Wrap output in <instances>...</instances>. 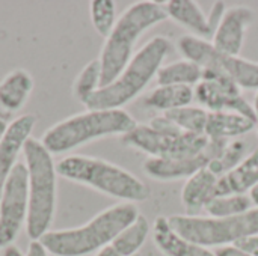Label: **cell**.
<instances>
[{
	"instance_id": "obj_1",
	"label": "cell",
	"mask_w": 258,
	"mask_h": 256,
	"mask_svg": "<svg viewBox=\"0 0 258 256\" xmlns=\"http://www.w3.org/2000/svg\"><path fill=\"white\" fill-rule=\"evenodd\" d=\"M136 204L118 202L82 226L50 231L39 241L51 256H86L110 246L116 235L138 216Z\"/></svg>"
},
{
	"instance_id": "obj_2",
	"label": "cell",
	"mask_w": 258,
	"mask_h": 256,
	"mask_svg": "<svg viewBox=\"0 0 258 256\" xmlns=\"http://www.w3.org/2000/svg\"><path fill=\"white\" fill-rule=\"evenodd\" d=\"M27 170V220L26 234L30 241H39L54 220L57 205V170L53 154L39 139L30 137L23 149Z\"/></svg>"
},
{
	"instance_id": "obj_3",
	"label": "cell",
	"mask_w": 258,
	"mask_h": 256,
	"mask_svg": "<svg viewBox=\"0 0 258 256\" xmlns=\"http://www.w3.org/2000/svg\"><path fill=\"white\" fill-rule=\"evenodd\" d=\"M57 175L121 202H144L151 196L148 186L127 169L103 158L71 154L56 163Z\"/></svg>"
},
{
	"instance_id": "obj_4",
	"label": "cell",
	"mask_w": 258,
	"mask_h": 256,
	"mask_svg": "<svg viewBox=\"0 0 258 256\" xmlns=\"http://www.w3.org/2000/svg\"><path fill=\"white\" fill-rule=\"evenodd\" d=\"M165 20H168L165 5L150 0L133 3L118 17L98 57L101 63V88L110 84L128 65L139 38Z\"/></svg>"
},
{
	"instance_id": "obj_5",
	"label": "cell",
	"mask_w": 258,
	"mask_h": 256,
	"mask_svg": "<svg viewBox=\"0 0 258 256\" xmlns=\"http://www.w3.org/2000/svg\"><path fill=\"white\" fill-rule=\"evenodd\" d=\"M169 50L171 41L166 36L151 38L110 84L100 88L83 104L86 110H116L133 101L157 75Z\"/></svg>"
},
{
	"instance_id": "obj_6",
	"label": "cell",
	"mask_w": 258,
	"mask_h": 256,
	"mask_svg": "<svg viewBox=\"0 0 258 256\" xmlns=\"http://www.w3.org/2000/svg\"><path fill=\"white\" fill-rule=\"evenodd\" d=\"M138 122L124 109L85 110L51 125L39 139L53 155L71 152L94 140L109 136H124Z\"/></svg>"
},
{
	"instance_id": "obj_7",
	"label": "cell",
	"mask_w": 258,
	"mask_h": 256,
	"mask_svg": "<svg viewBox=\"0 0 258 256\" xmlns=\"http://www.w3.org/2000/svg\"><path fill=\"white\" fill-rule=\"evenodd\" d=\"M127 148L147 154L150 158H192L200 155L209 145L201 134L181 131L165 115L151 119L150 124H138L132 131L121 136Z\"/></svg>"
},
{
	"instance_id": "obj_8",
	"label": "cell",
	"mask_w": 258,
	"mask_h": 256,
	"mask_svg": "<svg viewBox=\"0 0 258 256\" xmlns=\"http://www.w3.org/2000/svg\"><path fill=\"white\" fill-rule=\"evenodd\" d=\"M168 220L171 228L183 238L207 249L234 246L245 238L258 235V208L231 217L177 214L168 217Z\"/></svg>"
},
{
	"instance_id": "obj_9",
	"label": "cell",
	"mask_w": 258,
	"mask_h": 256,
	"mask_svg": "<svg viewBox=\"0 0 258 256\" xmlns=\"http://www.w3.org/2000/svg\"><path fill=\"white\" fill-rule=\"evenodd\" d=\"M177 48L184 59L195 62L203 69L221 72L230 77L242 89L258 91V62L225 54L216 50L207 39L194 35H183L177 41Z\"/></svg>"
},
{
	"instance_id": "obj_10",
	"label": "cell",
	"mask_w": 258,
	"mask_h": 256,
	"mask_svg": "<svg viewBox=\"0 0 258 256\" xmlns=\"http://www.w3.org/2000/svg\"><path fill=\"white\" fill-rule=\"evenodd\" d=\"M27 220V170L23 161L11 172L0 195V252L14 244Z\"/></svg>"
},
{
	"instance_id": "obj_11",
	"label": "cell",
	"mask_w": 258,
	"mask_h": 256,
	"mask_svg": "<svg viewBox=\"0 0 258 256\" xmlns=\"http://www.w3.org/2000/svg\"><path fill=\"white\" fill-rule=\"evenodd\" d=\"M201 81L194 88L195 101L209 112H236L255 121L254 107L242 94V88L230 77L203 69Z\"/></svg>"
},
{
	"instance_id": "obj_12",
	"label": "cell",
	"mask_w": 258,
	"mask_h": 256,
	"mask_svg": "<svg viewBox=\"0 0 258 256\" xmlns=\"http://www.w3.org/2000/svg\"><path fill=\"white\" fill-rule=\"evenodd\" d=\"M227 140H209L207 148L197 157L192 158H148L144 161V172L157 181H172V180H183L190 178L201 169L207 167L210 161H213L224 146Z\"/></svg>"
},
{
	"instance_id": "obj_13",
	"label": "cell",
	"mask_w": 258,
	"mask_h": 256,
	"mask_svg": "<svg viewBox=\"0 0 258 256\" xmlns=\"http://www.w3.org/2000/svg\"><path fill=\"white\" fill-rule=\"evenodd\" d=\"M254 21V11L248 6H234L225 11L213 36L212 45L230 56H240L245 36Z\"/></svg>"
},
{
	"instance_id": "obj_14",
	"label": "cell",
	"mask_w": 258,
	"mask_h": 256,
	"mask_svg": "<svg viewBox=\"0 0 258 256\" xmlns=\"http://www.w3.org/2000/svg\"><path fill=\"white\" fill-rule=\"evenodd\" d=\"M36 122L38 118L35 115L26 113L14 118V121L9 124L3 140L0 142V195L11 172L18 164V155L23 152L27 140L32 137Z\"/></svg>"
},
{
	"instance_id": "obj_15",
	"label": "cell",
	"mask_w": 258,
	"mask_h": 256,
	"mask_svg": "<svg viewBox=\"0 0 258 256\" xmlns=\"http://www.w3.org/2000/svg\"><path fill=\"white\" fill-rule=\"evenodd\" d=\"M35 88L33 77L23 68H15L0 80V116L14 121L12 116L23 109Z\"/></svg>"
},
{
	"instance_id": "obj_16",
	"label": "cell",
	"mask_w": 258,
	"mask_h": 256,
	"mask_svg": "<svg viewBox=\"0 0 258 256\" xmlns=\"http://www.w3.org/2000/svg\"><path fill=\"white\" fill-rule=\"evenodd\" d=\"M151 234L154 244L165 256H216L210 249L195 244L177 234L171 228L168 217H157L153 223Z\"/></svg>"
},
{
	"instance_id": "obj_17",
	"label": "cell",
	"mask_w": 258,
	"mask_h": 256,
	"mask_svg": "<svg viewBox=\"0 0 258 256\" xmlns=\"http://www.w3.org/2000/svg\"><path fill=\"white\" fill-rule=\"evenodd\" d=\"M219 177L204 167L190 177L181 190V204L187 216H200L209 202L216 198V186Z\"/></svg>"
},
{
	"instance_id": "obj_18",
	"label": "cell",
	"mask_w": 258,
	"mask_h": 256,
	"mask_svg": "<svg viewBox=\"0 0 258 256\" xmlns=\"http://www.w3.org/2000/svg\"><path fill=\"white\" fill-rule=\"evenodd\" d=\"M258 184V149L248 154L234 169L219 177L216 196L248 195Z\"/></svg>"
},
{
	"instance_id": "obj_19",
	"label": "cell",
	"mask_w": 258,
	"mask_h": 256,
	"mask_svg": "<svg viewBox=\"0 0 258 256\" xmlns=\"http://www.w3.org/2000/svg\"><path fill=\"white\" fill-rule=\"evenodd\" d=\"M255 128V121L236 112H209L204 136L209 140H227L248 134Z\"/></svg>"
},
{
	"instance_id": "obj_20",
	"label": "cell",
	"mask_w": 258,
	"mask_h": 256,
	"mask_svg": "<svg viewBox=\"0 0 258 256\" xmlns=\"http://www.w3.org/2000/svg\"><path fill=\"white\" fill-rule=\"evenodd\" d=\"M168 18H172L175 23L190 30L194 36L207 38L213 35L209 15L204 14L201 6L192 0H169L165 5Z\"/></svg>"
},
{
	"instance_id": "obj_21",
	"label": "cell",
	"mask_w": 258,
	"mask_h": 256,
	"mask_svg": "<svg viewBox=\"0 0 258 256\" xmlns=\"http://www.w3.org/2000/svg\"><path fill=\"white\" fill-rule=\"evenodd\" d=\"M194 101L195 92L190 86H157L144 98V106L166 113L190 106Z\"/></svg>"
},
{
	"instance_id": "obj_22",
	"label": "cell",
	"mask_w": 258,
	"mask_h": 256,
	"mask_svg": "<svg viewBox=\"0 0 258 256\" xmlns=\"http://www.w3.org/2000/svg\"><path fill=\"white\" fill-rule=\"evenodd\" d=\"M203 68L189 59L162 65L156 80L159 86H190L195 88L203 78Z\"/></svg>"
},
{
	"instance_id": "obj_23",
	"label": "cell",
	"mask_w": 258,
	"mask_h": 256,
	"mask_svg": "<svg viewBox=\"0 0 258 256\" xmlns=\"http://www.w3.org/2000/svg\"><path fill=\"white\" fill-rule=\"evenodd\" d=\"M151 232L150 222L145 216L139 214L128 226H125L110 244L119 256L139 255L141 247L145 244Z\"/></svg>"
},
{
	"instance_id": "obj_24",
	"label": "cell",
	"mask_w": 258,
	"mask_h": 256,
	"mask_svg": "<svg viewBox=\"0 0 258 256\" xmlns=\"http://www.w3.org/2000/svg\"><path fill=\"white\" fill-rule=\"evenodd\" d=\"M163 115L175 127H178L181 131L204 136L207 118H209V110H206L204 107L190 104V106H186V107H180V109L166 112Z\"/></svg>"
},
{
	"instance_id": "obj_25",
	"label": "cell",
	"mask_w": 258,
	"mask_h": 256,
	"mask_svg": "<svg viewBox=\"0 0 258 256\" xmlns=\"http://www.w3.org/2000/svg\"><path fill=\"white\" fill-rule=\"evenodd\" d=\"M101 88V63L98 59L88 62L83 69L77 74L71 92L73 97L85 104L98 89Z\"/></svg>"
},
{
	"instance_id": "obj_26",
	"label": "cell",
	"mask_w": 258,
	"mask_h": 256,
	"mask_svg": "<svg viewBox=\"0 0 258 256\" xmlns=\"http://www.w3.org/2000/svg\"><path fill=\"white\" fill-rule=\"evenodd\" d=\"M254 208L248 195H225L216 196L206 207L209 217H231L240 216Z\"/></svg>"
},
{
	"instance_id": "obj_27",
	"label": "cell",
	"mask_w": 258,
	"mask_h": 256,
	"mask_svg": "<svg viewBox=\"0 0 258 256\" xmlns=\"http://www.w3.org/2000/svg\"><path fill=\"white\" fill-rule=\"evenodd\" d=\"M248 151V143L243 140H230L221 151V154L209 163L207 169H210L216 177H222L231 169H234L245 157Z\"/></svg>"
},
{
	"instance_id": "obj_28",
	"label": "cell",
	"mask_w": 258,
	"mask_h": 256,
	"mask_svg": "<svg viewBox=\"0 0 258 256\" xmlns=\"http://www.w3.org/2000/svg\"><path fill=\"white\" fill-rule=\"evenodd\" d=\"M89 15L94 29L103 38H107L116 23V6L112 0H92L89 3Z\"/></svg>"
},
{
	"instance_id": "obj_29",
	"label": "cell",
	"mask_w": 258,
	"mask_h": 256,
	"mask_svg": "<svg viewBox=\"0 0 258 256\" xmlns=\"http://www.w3.org/2000/svg\"><path fill=\"white\" fill-rule=\"evenodd\" d=\"M216 256H254L249 252L243 250L239 246H225V247H219L216 252Z\"/></svg>"
},
{
	"instance_id": "obj_30",
	"label": "cell",
	"mask_w": 258,
	"mask_h": 256,
	"mask_svg": "<svg viewBox=\"0 0 258 256\" xmlns=\"http://www.w3.org/2000/svg\"><path fill=\"white\" fill-rule=\"evenodd\" d=\"M234 246L242 247L243 250L249 252L251 255L258 256V235H255V237H249V238H245V240L239 241V243L234 244Z\"/></svg>"
},
{
	"instance_id": "obj_31",
	"label": "cell",
	"mask_w": 258,
	"mask_h": 256,
	"mask_svg": "<svg viewBox=\"0 0 258 256\" xmlns=\"http://www.w3.org/2000/svg\"><path fill=\"white\" fill-rule=\"evenodd\" d=\"M26 256H50L48 252L44 249V246L41 244V241H30Z\"/></svg>"
},
{
	"instance_id": "obj_32",
	"label": "cell",
	"mask_w": 258,
	"mask_h": 256,
	"mask_svg": "<svg viewBox=\"0 0 258 256\" xmlns=\"http://www.w3.org/2000/svg\"><path fill=\"white\" fill-rule=\"evenodd\" d=\"M0 256H26L23 255V252L17 247V246H9V247H6V249H3L2 252H0Z\"/></svg>"
},
{
	"instance_id": "obj_33",
	"label": "cell",
	"mask_w": 258,
	"mask_h": 256,
	"mask_svg": "<svg viewBox=\"0 0 258 256\" xmlns=\"http://www.w3.org/2000/svg\"><path fill=\"white\" fill-rule=\"evenodd\" d=\"M11 122H12V121H9V119L0 116V142L3 140V137H5V134H6V131H8Z\"/></svg>"
},
{
	"instance_id": "obj_34",
	"label": "cell",
	"mask_w": 258,
	"mask_h": 256,
	"mask_svg": "<svg viewBox=\"0 0 258 256\" xmlns=\"http://www.w3.org/2000/svg\"><path fill=\"white\" fill-rule=\"evenodd\" d=\"M94 256H119V255H118V252H116L112 246H107V247L101 249L100 252H97Z\"/></svg>"
},
{
	"instance_id": "obj_35",
	"label": "cell",
	"mask_w": 258,
	"mask_h": 256,
	"mask_svg": "<svg viewBox=\"0 0 258 256\" xmlns=\"http://www.w3.org/2000/svg\"><path fill=\"white\" fill-rule=\"evenodd\" d=\"M248 196H249V199H251L254 208H258V184L249 192V193H248Z\"/></svg>"
},
{
	"instance_id": "obj_36",
	"label": "cell",
	"mask_w": 258,
	"mask_h": 256,
	"mask_svg": "<svg viewBox=\"0 0 258 256\" xmlns=\"http://www.w3.org/2000/svg\"><path fill=\"white\" fill-rule=\"evenodd\" d=\"M252 107H254V115H255V128H257V133H258V92H257V95H255V100H254Z\"/></svg>"
},
{
	"instance_id": "obj_37",
	"label": "cell",
	"mask_w": 258,
	"mask_h": 256,
	"mask_svg": "<svg viewBox=\"0 0 258 256\" xmlns=\"http://www.w3.org/2000/svg\"><path fill=\"white\" fill-rule=\"evenodd\" d=\"M135 256H139V255H135Z\"/></svg>"
}]
</instances>
